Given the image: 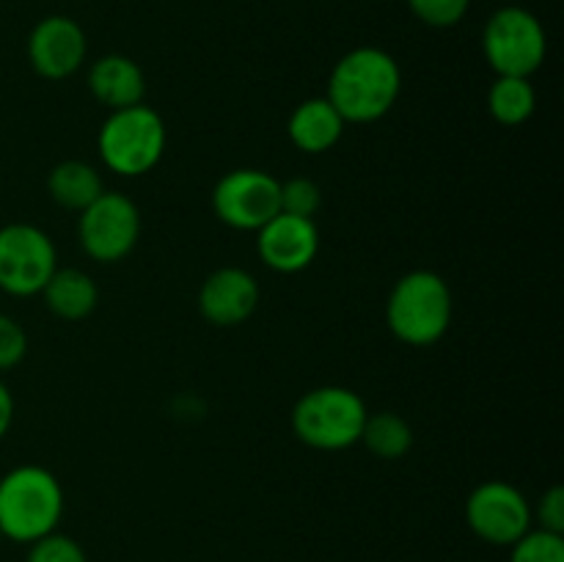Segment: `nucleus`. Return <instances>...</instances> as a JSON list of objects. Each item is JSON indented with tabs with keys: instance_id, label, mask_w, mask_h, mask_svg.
<instances>
[{
	"instance_id": "obj_1",
	"label": "nucleus",
	"mask_w": 564,
	"mask_h": 562,
	"mask_svg": "<svg viewBox=\"0 0 564 562\" xmlns=\"http://www.w3.org/2000/svg\"><path fill=\"white\" fill-rule=\"evenodd\" d=\"M402 69L380 47H356L341 55L328 77V99L345 125H372L397 105Z\"/></svg>"
},
{
	"instance_id": "obj_9",
	"label": "nucleus",
	"mask_w": 564,
	"mask_h": 562,
	"mask_svg": "<svg viewBox=\"0 0 564 562\" xmlns=\"http://www.w3.org/2000/svg\"><path fill=\"white\" fill-rule=\"evenodd\" d=\"M218 220L237 231H259L281 213V182L262 169H235L213 187Z\"/></svg>"
},
{
	"instance_id": "obj_13",
	"label": "nucleus",
	"mask_w": 564,
	"mask_h": 562,
	"mask_svg": "<svg viewBox=\"0 0 564 562\" xmlns=\"http://www.w3.org/2000/svg\"><path fill=\"white\" fill-rule=\"evenodd\" d=\"M259 306V284L246 268H218L202 281L198 312L209 325L235 328L242 325Z\"/></svg>"
},
{
	"instance_id": "obj_16",
	"label": "nucleus",
	"mask_w": 564,
	"mask_h": 562,
	"mask_svg": "<svg viewBox=\"0 0 564 562\" xmlns=\"http://www.w3.org/2000/svg\"><path fill=\"white\" fill-rule=\"evenodd\" d=\"M44 303H47L50 312L61 320H86L88 314L97 309L99 303V290L97 281L86 273V270L77 268H58L42 290Z\"/></svg>"
},
{
	"instance_id": "obj_11",
	"label": "nucleus",
	"mask_w": 564,
	"mask_h": 562,
	"mask_svg": "<svg viewBox=\"0 0 564 562\" xmlns=\"http://www.w3.org/2000/svg\"><path fill=\"white\" fill-rule=\"evenodd\" d=\"M88 39L80 22L66 14H50L28 33V61L44 80H66L83 66Z\"/></svg>"
},
{
	"instance_id": "obj_22",
	"label": "nucleus",
	"mask_w": 564,
	"mask_h": 562,
	"mask_svg": "<svg viewBox=\"0 0 564 562\" xmlns=\"http://www.w3.org/2000/svg\"><path fill=\"white\" fill-rule=\"evenodd\" d=\"M25 562H88L86 549L69 534H61L58 529L44 538L33 540L28 549Z\"/></svg>"
},
{
	"instance_id": "obj_7",
	"label": "nucleus",
	"mask_w": 564,
	"mask_h": 562,
	"mask_svg": "<svg viewBox=\"0 0 564 562\" xmlns=\"http://www.w3.org/2000/svg\"><path fill=\"white\" fill-rule=\"evenodd\" d=\"M141 237V213L135 202L119 191H102L77 220V240L83 251L102 264H116L132 253Z\"/></svg>"
},
{
	"instance_id": "obj_20",
	"label": "nucleus",
	"mask_w": 564,
	"mask_h": 562,
	"mask_svg": "<svg viewBox=\"0 0 564 562\" xmlns=\"http://www.w3.org/2000/svg\"><path fill=\"white\" fill-rule=\"evenodd\" d=\"M510 562H564V534L532 527L510 545Z\"/></svg>"
},
{
	"instance_id": "obj_3",
	"label": "nucleus",
	"mask_w": 564,
	"mask_h": 562,
	"mask_svg": "<svg viewBox=\"0 0 564 562\" xmlns=\"http://www.w3.org/2000/svg\"><path fill=\"white\" fill-rule=\"evenodd\" d=\"M64 488L44 466H17L0 477V534L14 543L55 532L64 518Z\"/></svg>"
},
{
	"instance_id": "obj_4",
	"label": "nucleus",
	"mask_w": 564,
	"mask_h": 562,
	"mask_svg": "<svg viewBox=\"0 0 564 562\" xmlns=\"http://www.w3.org/2000/svg\"><path fill=\"white\" fill-rule=\"evenodd\" d=\"M367 402L347 386H317L292 408V433L312 450L339 452L361 441Z\"/></svg>"
},
{
	"instance_id": "obj_14",
	"label": "nucleus",
	"mask_w": 564,
	"mask_h": 562,
	"mask_svg": "<svg viewBox=\"0 0 564 562\" xmlns=\"http://www.w3.org/2000/svg\"><path fill=\"white\" fill-rule=\"evenodd\" d=\"M88 91L108 110L132 108L147 97V77L132 58L119 53L102 55L88 69Z\"/></svg>"
},
{
	"instance_id": "obj_5",
	"label": "nucleus",
	"mask_w": 564,
	"mask_h": 562,
	"mask_svg": "<svg viewBox=\"0 0 564 562\" xmlns=\"http://www.w3.org/2000/svg\"><path fill=\"white\" fill-rule=\"evenodd\" d=\"M165 143H169V130L163 116L143 102L110 110L97 136L105 169L127 180L149 174L163 160Z\"/></svg>"
},
{
	"instance_id": "obj_12",
	"label": "nucleus",
	"mask_w": 564,
	"mask_h": 562,
	"mask_svg": "<svg viewBox=\"0 0 564 562\" xmlns=\"http://www.w3.org/2000/svg\"><path fill=\"white\" fill-rule=\"evenodd\" d=\"M259 259L275 273H301L317 259L319 229L312 218L279 213L257 231Z\"/></svg>"
},
{
	"instance_id": "obj_21",
	"label": "nucleus",
	"mask_w": 564,
	"mask_h": 562,
	"mask_svg": "<svg viewBox=\"0 0 564 562\" xmlns=\"http://www.w3.org/2000/svg\"><path fill=\"white\" fill-rule=\"evenodd\" d=\"M323 207V191L308 176H292L281 182V213L297 215V218H312Z\"/></svg>"
},
{
	"instance_id": "obj_25",
	"label": "nucleus",
	"mask_w": 564,
	"mask_h": 562,
	"mask_svg": "<svg viewBox=\"0 0 564 562\" xmlns=\"http://www.w3.org/2000/svg\"><path fill=\"white\" fill-rule=\"evenodd\" d=\"M532 521H538V529L545 532L564 534V488L562 485H551L538 505L532 507Z\"/></svg>"
},
{
	"instance_id": "obj_18",
	"label": "nucleus",
	"mask_w": 564,
	"mask_h": 562,
	"mask_svg": "<svg viewBox=\"0 0 564 562\" xmlns=\"http://www.w3.org/2000/svg\"><path fill=\"white\" fill-rule=\"evenodd\" d=\"M538 108V91L529 77H496L488 91V110L499 125L521 127Z\"/></svg>"
},
{
	"instance_id": "obj_17",
	"label": "nucleus",
	"mask_w": 564,
	"mask_h": 562,
	"mask_svg": "<svg viewBox=\"0 0 564 562\" xmlns=\"http://www.w3.org/2000/svg\"><path fill=\"white\" fill-rule=\"evenodd\" d=\"M105 191L102 174L86 160H64L53 165L47 174V193L64 209L83 213L88 204L97 202Z\"/></svg>"
},
{
	"instance_id": "obj_23",
	"label": "nucleus",
	"mask_w": 564,
	"mask_h": 562,
	"mask_svg": "<svg viewBox=\"0 0 564 562\" xmlns=\"http://www.w3.org/2000/svg\"><path fill=\"white\" fill-rule=\"evenodd\" d=\"M419 22L430 28H455L471 9V0H405Z\"/></svg>"
},
{
	"instance_id": "obj_26",
	"label": "nucleus",
	"mask_w": 564,
	"mask_h": 562,
	"mask_svg": "<svg viewBox=\"0 0 564 562\" xmlns=\"http://www.w3.org/2000/svg\"><path fill=\"white\" fill-rule=\"evenodd\" d=\"M11 422H14V395H11L9 386L0 380V441L9 433Z\"/></svg>"
},
{
	"instance_id": "obj_10",
	"label": "nucleus",
	"mask_w": 564,
	"mask_h": 562,
	"mask_svg": "<svg viewBox=\"0 0 564 562\" xmlns=\"http://www.w3.org/2000/svg\"><path fill=\"white\" fill-rule=\"evenodd\" d=\"M466 523L485 543L510 549L534 527L532 505L516 485L505 479H488L468 494Z\"/></svg>"
},
{
	"instance_id": "obj_27",
	"label": "nucleus",
	"mask_w": 564,
	"mask_h": 562,
	"mask_svg": "<svg viewBox=\"0 0 564 562\" xmlns=\"http://www.w3.org/2000/svg\"><path fill=\"white\" fill-rule=\"evenodd\" d=\"M0 540H3V534H0Z\"/></svg>"
},
{
	"instance_id": "obj_15",
	"label": "nucleus",
	"mask_w": 564,
	"mask_h": 562,
	"mask_svg": "<svg viewBox=\"0 0 564 562\" xmlns=\"http://www.w3.org/2000/svg\"><path fill=\"white\" fill-rule=\"evenodd\" d=\"M345 127V119L336 114V108L328 99L312 97L303 99L292 110L290 121H286V136H290L292 147L301 149V152L323 154L341 141Z\"/></svg>"
},
{
	"instance_id": "obj_8",
	"label": "nucleus",
	"mask_w": 564,
	"mask_h": 562,
	"mask_svg": "<svg viewBox=\"0 0 564 562\" xmlns=\"http://www.w3.org/2000/svg\"><path fill=\"white\" fill-rule=\"evenodd\" d=\"M55 270L58 253L47 231L33 224H6L0 229V290L6 295H39Z\"/></svg>"
},
{
	"instance_id": "obj_6",
	"label": "nucleus",
	"mask_w": 564,
	"mask_h": 562,
	"mask_svg": "<svg viewBox=\"0 0 564 562\" xmlns=\"http://www.w3.org/2000/svg\"><path fill=\"white\" fill-rule=\"evenodd\" d=\"M482 53L496 77H532L549 55V33L538 14L505 6L485 22Z\"/></svg>"
},
{
	"instance_id": "obj_2",
	"label": "nucleus",
	"mask_w": 564,
	"mask_h": 562,
	"mask_svg": "<svg viewBox=\"0 0 564 562\" xmlns=\"http://www.w3.org/2000/svg\"><path fill=\"white\" fill-rule=\"evenodd\" d=\"M455 298L444 275L435 270H411L400 275L386 301L389 331L411 347H433L449 331Z\"/></svg>"
},
{
	"instance_id": "obj_24",
	"label": "nucleus",
	"mask_w": 564,
	"mask_h": 562,
	"mask_svg": "<svg viewBox=\"0 0 564 562\" xmlns=\"http://www.w3.org/2000/svg\"><path fill=\"white\" fill-rule=\"evenodd\" d=\"M28 334L14 317L0 312V372H9L25 358Z\"/></svg>"
},
{
	"instance_id": "obj_19",
	"label": "nucleus",
	"mask_w": 564,
	"mask_h": 562,
	"mask_svg": "<svg viewBox=\"0 0 564 562\" xmlns=\"http://www.w3.org/2000/svg\"><path fill=\"white\" fill-rule=\"evenodd\" d=\"M361 441L380 461H400L413 446V428L394 411L369 413Z\"/></svg>"
}]
</instances>
